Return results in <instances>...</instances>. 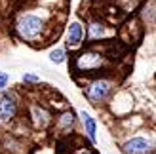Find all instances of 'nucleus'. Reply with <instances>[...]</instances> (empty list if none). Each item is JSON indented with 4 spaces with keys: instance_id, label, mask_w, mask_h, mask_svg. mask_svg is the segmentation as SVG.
Returning <instances> with one entry per match:
<instances>
[{
    "instance_id": "f257e3e1",
    "label": "nucleus",
    "mask_w": 156,
    "mask_h": 154,
    "mask_svg": "<svg viewBox=\"0 0 156 154\" xmlns=\"http://www.w3.org/2000/svg\"><path fill=\"white\" fill-rule=\"evenodd\" d=\"M46 21L34 13H21L15 21V30L23 40H36L44 33Z\"/></svg>"
},
{
    "instance_id": "f03ea898",
    "label": "nucleus",
    "mask_w": 156,
    "mask_h": 154,
    "mask_svg": "<svg viewBox=\"0 0 156 154\" xmlns=\"http://www.w3.org/2000/svg\"><path fill=\"white\" fill-rule=\"evenodd\" d=\"M112 88H114V84L111 80L97 78V80L90 82L88 86L84 88V95H86V99H88L90 103L99 105V103H105L108 99V95L112 93Z\"/></svg>"
},
{
    "instance_id": "7ed1b4c3",
    "label": "nucleus",
    "mask_w": 156,
    "mask_h": 154,
    "mask_svg": "<svg viewBox=\"0 0 156 154\" xmlns=\"http://www.w3.org/2000/svg\"><path fill=\"white\" fill-rule=\"evenodd\" d=\"M122 154H154L156 152V141L145 135H133L126 139L120 147Z\"/></svg>"
},
{
    "instance_id": "20e7f679",
    "label": "nucleus",
    "mask_w": 156,
    "mask_h": 154,
    "mask_svg": "<svg viewBox=\"0 0 156 154\" xmlns=\"http://www.w3.org/2000/svg\"><path fill=\"white\" fill-rule=\"evenodd\" d=\"M103 65H105V57L95 50H88V51H84L76 57V68L82 71V72L93 71V68H99Z\"/></svg>"
},
{
    "instance_id": "39448f33",
    "label": "nucleus",
    "mask_w": 156,
    "mask_h": 154,
    "mask_svg": "<svg viewBox=\"0 0 156 154\" xmlns=\"http://www.w3.org/2000/svg\"><path fill=\"white\" fill-rule=\"evenodd\" d=\"M17 114V99L13 93L0 91V122H12Z\"/></svg>"
},
{
    "instance_id": "423d86ee",
    "label": "nucleus",
    "mask_w": 156,
    "mask_h": 154,
    "mask_svg": "<svg viewBox=\"0 0 156 154\" xmlns=\"http://www.w3.org/2000/svg\"><path fill=\"white\" fill-rule=\"evenodd\" d=\"M80 122L84 128V135L91 145H97V122L88 110H80Z\"/></svg>"
},
{
    "instance_id": "0eeeda50",
    "label": "nucleus",
    "mask_w": 156,
    "mask_h": 154,
    "mask_svg": "<svg viewBox=\"0 0 156 154\" xmlns=\"http://www.w3.org/2000/svg\"><path fill=\"white\" fill-rule=\"evenodd\" d=\"M30 120L36 129H46L51 124V114L48 109H44L40 105H33L30 107Z\"/></svg>"
},
{
    "instance_id": "6e6552de",
    "label": "nucleus",
    "mask_w": 156,
    "mask_h": 154,
    "mask_svg": "<svg viewBox=\"0 0 156 154\" xmlns=\"http://www.w3.org/2000/svg\"><path fill=\"white\" fill-rule=\"evenodd\" d=\"M82 40H84V27L80 25V21H73L67 30V44L71 48H78Z\"/></svg>"
},
{
    "instance_id": "1a4fd4ad",
    "label": "nucleus",
    "mask_w": 156,
    "mask_h": 154,
    "mask_svg": "<svg viewBox=\"0 0 156 154\" xmlns=\"http://www.w3.org/2000/svg\"><path fill=\"white\" fill-rule=\"evenodd\" d=\"M57 129L59 131H63V133H69L71 129L74 128L76 124V114L73 110H65V112H61L59 116H57Z\"/></svg>"
},
{
    "instance_id": "9d476101",
    "label": "nucleus",
    "mask_w": 156,
    "mask_h": 154,
    "mask_svg": "<svg viewBox=\"0 0 156 154\" xmlns=\"http://www.w3.org/2000/svg\"><path fill=\"white\" fill-rule=\"evenodd\" d=\"M107 36V29L101 25L99 21H91L88 25V38L90 40H99V38Z\"/></svg>"
},
{
    "instance_id": "9b49d317",
    "label": "nucleus",
    "mask_w": 156,
    "mask_h": 154,
    "mask_svg": "<svg viewBox=\"0 0 156 154\" xmlns=\"http://www.w3.org/2000/svg\"><path fill=\"white\" fill-rule=\"evenodd\" d=\"M50 61L51 63H55V65H61V63H65V59H67V51L63 48H53L50 51Z\"/></svg>"
},
{
    "instance_id": "f8f14e48",
    "label": "nucleus",
    "mask_w": 156,
    "mask_h": 154,
    "mask_svg": "<svg viewBox=\"0 0 156 154\" xmlns=\"http://www.w3.org/2000/svg\"><path fill=\"white\" fill-rule=\"evenodd\" d=\"M23 82H27V84H38V82H40V76L33 74V72H25V74H23Z\"/></svg>"
},
{
    "instance_id": "ddd939ff",
    "label": "nucleus",
    "mask_w": 156,
    "mask_h": 154,
    "mask_svg": "<svg viewBox=\"0 0 156 154\" xmlns=\"http://www.w3.org/2000/svg\"><path fill=\"white\" fill-rule=\"evenodd\" d=\"M10 84V74L4 72V71H0V91H4V88Z\"/></svg>"
},
{
    "instance_id": "4468645a",
    "label": "nucleus",
    "mask_w": 156,
    "mask_h": 154,
    "mask_svg": "<svg viewBox=\"0 0 156 154\" xmlns=\"http://www.w3.org/2000/svg\"><path fill=\"white\" fill-rule=\"evenodd\" d=\"M73 154H95V152H93L91 149H76Z\"/></svg>"
}]
</instances>
